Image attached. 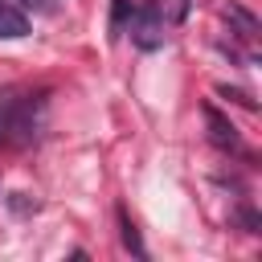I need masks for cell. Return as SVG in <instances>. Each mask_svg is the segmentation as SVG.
<instances>
[{
    "label": "cell",
    "instance_id": "1",
    "mask_svg": "<svg viewBox=\"0 0 262 262\" xmlns=\"http://www.w3.org/2000/svg\"><path fill=\"white\" fill-rule=\"evenodd\" d=\"M41 115H45V98L29 94V98H12L0 106V147H29L41 135Z\"/></svg>",
    "mask_w": 262,
    "mask_h": 262
},
{
    "label": "cell",
    "instance_id": "2",
    "mask_svg": "<svg viewBox=\"0 0 262 262\" xmlns=\"http://www.w3.org/2000/svg\"><path fill=\"white\" fill-rule=\"evenodd\" d=\"M131 37L139 49H160L164 45V4H143L131 12Z\"/></svg>",
    "mask_w": 262,
    "mask_h": 262
},
{
    "label": "cell",
    "instance_id": "3",
    "mask_svg": "<svg viewBox=\"0 0 262 262\" xmlns=\"http://www.w3.org/2000/svg\"><path fill=\"white\" fill-rule=\"evenodd\" d=\"M205 119H209V139L221 147V151H242V135L229 119H221L217 106H205Z\"/></svg>",
    "mask_w": 262,
    "mask_h": 262
},
{
    "label": "cell",
    "instance_id": "4",
    "mask_svg": "<svg viewBox=\"0 0 262 262\" xmlns=\"http://www.w3.org/2000/svg\"><path fill=\"white\" fill-rule=\"evenodd\" d=\"M25 33H29L25 12L12 8V4H0V37H4V41H16V37H25Z\"/></svg>",
    "mask_w": 262,
    "mask_h": 262
},
{
    "label": "cell",
    "instance_id": "5",
    "mask_svg": "<svg viewBox=\"0 0 262 262\" xmlns=\"http://www.w3.org/2000/svg\"><path fill=\"white\" fill-rule=\"evenodd\" d=\"M119 237H123V246H127L135 258H147V250H143V237H139L135 221L127 217V209H119Z\"/></svg>",
    "mask_w": 262,
    "mask_h": 262
},
{
    "label": "cell",
    "instance_id": "6",
    "mask_svg": "<svg viewBox=\"0 0 262 262\" xmlns=\"http://www.w3.org/2000/svg\"><path fill=\"white\" fill-rule=\"evenodd\" d=\"M131 12H135V4H131V0H115V4H111V37H119V33H123V25L131 20Z\"/></svg>",
    "mask_w": 262,
    "mask_h": 262
},
{
    "label": "cell",
    "instance_id": "7",
    "mask_svg": "<svg viewBox=\"0 0 262 262\" xmlns=\"http://www.w3.org/2000/svg\"><path fill=\"white\" fill-rule=\"evenodd\" d=\"M225 16H233V20L242 25V37H254V33H258V20H254V16L246 12V8H237V4H229V8H225Z\"/></svg>",
    "mask_w": 262,
    "mask_h": 262
},
{
    "label": "cell",
    "instance_id": "8",
    "mask_svg": "<svg viewBox=\"0 0 262 262\" xmlns=\"http://www.w3.org/2000/svg\"><path fill=\"white\" fill-rule=\"evenodd\" d=\"M8 209H12L16 217H29V213H37V201H33L29 192H12V196H8Z\"/></svg>",
    "mask_w": 262,
    "mask_h": 262
},
{
    "label": "cell",
    "instance_id": "9",
    "mask_svg": "<svg viewBox=\"0 0 262 262\" xmlns=\"http://www.w3.org/2000/svg\"><path fill=\"white\" fill-rule=\"evenodd\" d=\"M237 221H242V225H246V233H258V225H262V221H258V213H254V209H237Z\"/></svg>",
    "mask_w": 262,
    "mask_h": 262
},
{
    "label": "cell",
    "instance_id": "10",
    "mask_svg": "<svg viewBox=\"0 0 262 262\" xmlns=\"http://www.w3.org/2000/svg\"><path fill=\"white\" fill-rule=\"evenodd\" d=\"M221 94H225V98H233V102H242V106H250V111H254V98H250V94H246V90H229V86H221Z\"/></svg>",
    "mask_w": 262,
    "mask_h": 262
}]
</instances>
